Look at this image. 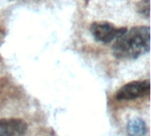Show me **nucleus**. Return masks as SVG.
<instances>
[{"label": "nucleus", "instance_id": "20e7f679", "mask_svg": "<svg viewBox=\"0 0 151 136\" xmlns=\"http://www.w3.org/2000/svg\"><path fill=\"white\" fill-rule=\"evenodd\" d=\"M27 130V124L21 119H0V136H23Z\"/></svg>", "mask_w": 151, "mask_h": 136}, {"label": "nucleus", "instance_id": "7ed1b4c3", "mask_svg": "<svg viewBox=\"0 0 151 136\" xmlns=\"http://www.w3.org/2000/svg\"><path fill=\"white\" fill-rule=\"evenodd\" d=\"M150 83L146 81H134L121 87L116 94V99L119 101H132L150 95Z\"/></svg>", "mask_w": 151, "mask_h": 136}, {"label": "nucleus", "instance_id": "39448f33", "mask_svg": "<svg viewBox=\"0 0 151 136\" xmlns=\"http://www.w3.org/2000/svg\"><path fill=\"white\" fill-rule=\"evenodd\" d=\"M127 132L128 136H145L148 132L146 122L141 118H133L127 123Z\"/></svg>", "mask_w": 151, "mask_h": 136}, {"label": "nucleus", "instance_id": "f03ea898", "mask_svg": "<svg viewBox=\"0 0 151 136\" xmlns=\"http://www.w3.org/2000/svg\"><path fill=\"white\" fill-rule=\"evenodd\" d=\"M127 27H117L108 21H96L90 25L89 30L94 39L101 43H110L116 41L126 31Z\"/></svg>", "mask_w": 151, "mask_h": 136}, {"label": "nucleus", "instance_id": "f257e3e1", "mask_svg": "<svg viewBox=\"0 0 151 136\" xmlns=\"http://www.w3.org/2000/svg\"><path fill=\"white\" fill-rule=\"evenodd\" d=\"M150 28L149 26H135L119 37L113 47V56L121 60H134L150 52Z\"/></svg>", "mask_w": 151, "mask_h": 136}, {"label": "nucleus", "instance_id": "423d86ee", "mask_svg": "<svg viewBox=\"0 0 151 136\" xmlns=\"http://www.w3.org/2000/svg\"><path fill=\"white\" fill-rule=\"evenodd\" d=\"M137 10L140 14L149 19L150 13V0H142L137 4Z\"/></svg>", "mask_w": 151, "mask_h": 136}]
</instances>
